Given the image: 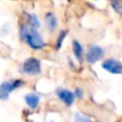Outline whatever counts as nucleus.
Returning a JSON list of instances; mask_svg holds the SVG:
<instances>
[{
  "label": "nucleus",
  "mask_w": 122,
  "mask_h": 122,
  "mask_svg": "<svg viewBox=\"0 0 122 122\" xmlns=\"http://www.w3.org/2000/svg\"><path fill=\"white\" fill-rule=\"evenodd\" d=\"M20 34L23 40H25L27 42V44L29 45L30 47L34 49H40L43 48L45 45L44 41H43L42 36H40L38 31H36V28L29 27V26L23 25L20 29Z\"/></svg>",
  "instance_id": "obj_1"
},
{
  "label": "nucleus",
  "mask_w": 122,
  "mask_h": 122,
  "mask_svg": "<svg viewBox=\"0 0 122 122\" xmlns=\"http://www.w3.org/2000/svg\"><path fill=\"white\" fill-rule=\"evenodd\" d=\"M23 80L17 79V80H11V81H5L3 84L0 85V99L1 100H6L12 91L15 89L19 88L23 85Z\"/></svg>",
  "instance_id": "obj_2"
},
{
  "label": "nucleus",
  "mask_w": 122,
  "mask_h": 122,
  "mask_svg": "<svg viewBox=\"0 0 122 122\" xmlns=\"http://www.w3.org/2000/svg\"><path fill=\"white\" fill-rule=\"evenodd\" d=\"M23 71L28 75H36L41 72V62L36 58H29L24 62Z\"/></svg>",
  "instance_id": "obj_3"
},
{
  "label": "nucleus",
  "mask_w": 122,
  "mask_h": 122,
  "mask_svg": "<svg viewBox=\"0 0 122 122\" xmlns=\"http://www.w3.org/2000/svg\"><path fill=\"white\" fill-rule=\"evenodd\" d=\"M102 67L112 74H122V64L118 60L108 59L102 63Z\"/></svg>",
  "instance_id": "obj_4"
},
{
  "label": "nucleus",
  "mask_w": 122,
  "mask_h": 122,
  "mask_svg": "<svg viewBox=\"0 0 122 122\" xmlns=\"http://www.w3.org/2000/svg\"><path fill=\"white\" fill-rule=\"evenodd\" d=\"M103 55H104L103 49H102L100 46L94 45V46H91L90 48H89L86 58H87V61H88V62L95 63L97 61H99L100 59H102Z\"/></svg>",
  "instance_id": "obj_5"
},
{
  "label": "nucleus",
  "mask_w": 122,
  "mask_h": 122,
  "mask_svg": "<svg viewBox=\"0 0 122 122\" xmlns=\"http://www.w3.org/2000/svg\"><path fill=\"white\" fill-rule=\"evenodd\" d=\"M58 97L61 101H63L66 105H72L74 102V99H75V95L74 93H72L71 91L69 90H60L58 92Z\"/></svg>",
  "instance_id": "obj_6"
},
{
  "label": "nucleus",
  "mask_w": 122,
  "mask_h": 122,
  "mask_svg": "<svg viewBox=\"0 0 122 122\" xmlns=\"http://www.w3.org/2000/svg\"><path fill=\"white\" fill-rule=\"evenodd\" d=\"M25 101L30 108L34 109V108L38 107L39 103H40V97H39V95L34 94V93H29L25 97Z\"/></svg>",
  "instance_id": "obj_7"
},
{
  "label": "nucleus",
  "mask_w": 122,
  "mask_h": 122,
  "mask_svg": "<svg viewBox=\"0 0 122 122\" xmlns=\"http://www.w3.org/2000/svg\"><path fill=\"white\" fill-rule=\"evenodd\" d=\"M45 21H46V25L48 27L49 31H54L57 27V18L54 14L51 13H47L46 16H45Z\"/></svg>",
  "instance_id": "obj_8"
},
{
  "label": "nucleus",
  "mask_w": 122,
  "mask_h": 122,
  "mask_svg": "<svg viewBox=\"0 0 122 122\" xmlns=\"http://www.w3.org/2000/svg\"><path fill=\"white\" fill-rule=\"evenodd\" d=\"M72 47H73V51L74 55H75L76 59H77L79 62L82 61V56H84V51H82V47L77 41H73V44H72Z\"/></svg>",
  "instance_id": "obj_9"
},
{
  "label": "nucleus",
  "mask_w": 122,
  "mask_h": 122,
  "mask_svg": "<svg viewBox=\"0 0 122 122\" xmlns=\"http://www.w3.org/2000/svg\"><path fill=\"white\" fill-rule=\"evenodd\" d=\"M110 4L116 13L122 16V0H110Z\"/></svg>",
  "instance_id": "obj_10"
},
{
  "label": "nucleus",
  "mask_w": 122,
  "mask_h": 122,
  "mask_svg": "<svg viewBox=\"0 0 122 122\" xmlns=\"http://www.w3.org/2000/svg\"><path fill=\"white\" fill-rule=\"evenodd\" d=\"M29 23L32 28H36H36L40 27V21H39V19L36 18V16L34 14L29 15Z\"/></svg>",
  "instance_id": "obj_11"
},
{
  "label": "nucleus",
  "mask_w": 122,
  "mask_h": 122,
  "mask_svg": "<svg viewBox=\"0 0 122 122\" xmlns=\"http://www.w3.org/2000/svg\"><path fill=\"white\" fill-rule=\"evenodd\" d=\"M66 33H67V31H65V30H63V31L60 32L59 38H58V40H57V49H59L60 47H61V45H62V42H63V40H64Z\"/></svg>",
  "instance_id": "obj_12"
},
{
  "label": "nucleus",
  "mask_w": 122,
  "mask_h": 122,
  "mask_svg": "<svg viewBox=\"0 0 122 122\" xmlns=\"http://www.w3.org/2000/svg\"><path fill=\"white\" fill-rule=\"evenodd\" d=\"M75 122H92L89 118L85 116H81V115H76L75 116Z\"/></svg>",
  "instance_id": "obj_13"
}]
</instances>
